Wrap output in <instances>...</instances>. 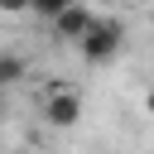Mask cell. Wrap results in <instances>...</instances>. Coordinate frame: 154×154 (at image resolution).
Listing matches in <instances>:
<instances>
[{
  "instance_id": "obj_1",
  "label": "cell",
  "mask_w": 154,
  "mask_h": 154,
  "mask_svg": "<svg viewBox=\"0 0 154 154\" xmlns=\"http://www.w3.org/2000/svg\"><path fill=\"white\" fill-rule=\"evenodd\" d=\"M120 43H125V24L120 19H91V29L77 38V53L101 67V63H111L120 53Z\"/></svg>"
},
{
  "instance_id": "obj_2",
  "label": "cell",
  "mask_w": 154,
  "mask_h": 154,
  "mask_svg": "<svg viewBox=\"0 0 154 154\" xmlns=\"http://www.w3.org/2000/svg\"><path fill=\"white\" fill-rule=\"evenodd\" d=\"M38 111H43L48 125L67 130V125H77V116H82V91H77V87H48Z\"/></svg>"
},
{
  "instance_id": "obj_3",
  "label": "cell",
  "mask_w": 154,
  "mask_h": 154,
  "mask_svg": "<svg viewBox=\"0 0 154 154\" xmlns=\"http://www.w3.org/2000/svg\"><path fill=\"white\" fill-rule=\"evenodd\" d=\"M91 19H96V14H91V5H82V0H67V5H63V10L48 19V24H53V34H58L63 43H77V38L91 29Z\"/></svg>"
},
{
  "instance_id": "obj_4",
  "label": "cell",
  "mask_w": 154,
  "mask_h": 154,
  "mask_svg": "<svg viewBox=\"0 0 154 154\" xmlns=\"http://www.w3.org/2000/svg\"><path fill=\"white\" fill-rule=\"evenodd\" d=\"M19 77H29V63H24L19 53H0V87H10V82H19Z\"/></svg>"
},
{
  "instance_id": "obj_5",
  "label": "cell",
  "mask_w": 154,
  "mask_h": 154,
  "mask_svg": "<svg viewBox=\"0 0 154 154\" xmlns=\"http://www.w3.org/2000/svg\"><path fill=\"white\" fill-rule=\"evenodd\" d=\"M63 5H67V0H29V10H34V14H43V19H53Z\"/></svg>"
},
{
  "instance_id": "obj_6",
  "label": "cell",
  "mask_w": 154,
  "mask_h": 154,
  "mask_svg": "<svg viewBox=\"0 0 154 154\" xmlns=\"http://www.w3.org/2000/svg\"><path fill=\"white\" fill-rule=\"evenodd\" d=\"M29 0H0V14H24Z\"/></svg>"
},
{
  "instance_id": "obj_7",
  "label": "cell",
  "mask_w": 154,
  "mask_h": 154,
  "mask_svg": "<svg viewBox=\"0 0 154 154\" xmlns=\"http://www.w3.org/2000/svg\"><path fill=\"white\" fill-rule=\"evenodd\" d=\"M144 106H149V111H154V87H149V91H144Z\"/></svg>"
},
{
  "instance_id": "obj_8",
  "label": "cell",
  "mask_w": 154,
  "mask_h": 154,
  "mask_svg": "<svg viewBox=\"0 0 154 154\" xmlns=\"http://www.w3.org/2000/svg\"><path fill=\"white\" fill-rule=\"evenodd\" d=\"M0 116H5V87H0Z\"/></svg>"
},
{
  "instance_id": "obj_9",
  "label": "cell",
  "mask_w": 154,
  "mask_h": 154,
  "mask_svg": "<svg viewBox=\"0 0 154 154\" xmlns=\"http://www.w3.org/2000/svg\"><path fill=\"white\" fill-rule=\"evenodd\" d=\"M96 5H116V0H96Z\"/></svg>"
}]
</instances>
